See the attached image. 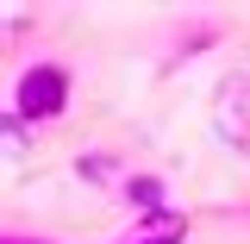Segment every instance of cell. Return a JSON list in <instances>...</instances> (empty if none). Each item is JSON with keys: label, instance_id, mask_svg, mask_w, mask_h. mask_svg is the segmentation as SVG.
<instances>
[{"label": "cell", "instance_id": "obj_1", "mask_svg": "<svg viewBox=\"0 0 250 244\" xmlns=\"http://www.w3.org/2000/svg\"><path fill=\"white\" fill-rule=\"evenodd\" d=\"M6 113H19L25 125L62 119V113H69V69H62V63H31V69H19Z\"/></svg>", "mask_w": 250, "mask_h": 244}, {"label": "cell", "instance_id": "obj_2", "mask_svg": "<svg viewBox=\"0 0 250 244\" xmlns=\"http://www.w3.org/2000/svg\"><path fill=\"white\" fill-rule=\"evenodd\" d=\"M119 200L131 207V219H156V213H169V182L150 176V169H131L125 188H119Z\"/></svg>", "mask_w": 250, "mask_h": 244}, {"label": "cell", "instance_id": "obj_3", "mask_svg": "<svg viewBox=\"0 0 250 244\" xmlns=\"http://www.w3.org/2000/svg\"><path fill=\"white\" fill-rule=\"evenodd\" d=\"M219 132H225V144H238L250 156V107H244V82H219Z\"/></svg>", "mask_w": 250, "mask_h": 244}, {"label": "cell", "instance_id": "obj_4", "mask_svg": "<svg viewBox=\"0 0 250 244\" xmlns=\"http://www.w3.org/2000/svg\"><path fill=\"white\" fill-rule=\"evenodd\" d=\"M188 238V213H156V219H131L125 225V238H113V244H182Z\"/></svg>", "mask_w": 250, "mask_h": 244}, {"label": "cell", "instance_id": "obj_5", "mask_svg": "<svg viewBox=\"0 0 250 244\" xmlns=\"http://www.w3.org/2000/svg\"><path fill=\"white\" fill-rule=\"evenodd\" d=\"M75 169H82V182H106V188H125V176H131V169H119L113 151H88Z\"/></svg>", "mask_w": 250, "mask_h": 244}, {"label": "cell", "instance_id": "obj_6", "mask_svg": "<svg viewBox=\"0 0 250 244\" xmlns=\"http://www.w3.org/2000/svg\"><path fill=\"white\" fill-rule=\"evenodd\" d=\"M219 44V19H194V25L175 38V57L169 63H188V57H200V50H213Z\"/></svg>", "mask_w": 250, "mask_h": 244}, {"label": "cell", "instance_id": "obj_7", "mask_svg": "<svg viewBox=\"0 0 250 244\" xmlns=\"http://www.w3.org/2000/svg\"><path fill=\"white\" fill-rule=\"evenodd\" d=\"M0 244H57V238H38V232H19V225H6Z\"/></svg>", "mask_w": 250, "mask_h": 244}]
</instances>
